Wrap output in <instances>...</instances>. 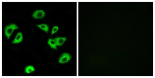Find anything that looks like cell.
<instances>
[{
    "label": "cell",
    "mask_w": 155,
    "mask_h": 78,
    "mask_svg": "<svg viewBox=\"0 0 155 78\" xmlns=\"http://www.w3.org/2000/svg\"><path fill=\"white\" fill-rule=\"evenodd\" d=\"M18 28V27L15 24H10V25L7 26L5 29V32L7 38L9 39L14 30Z\"/></svg>",
    "instance_id": "cell-1"
},
{
    "label": "cell",
    "mask_w": 155,
    "mask_h": 78,
    "mask_svg": "<svg viewBox=\"0 0 155 78\" xmlns=\"http://www.w3.org/2000/svg\"><path fill=\"white\" fill-rule=\"evenodd\" d=\"M71 59V55L68 53H64L62 54L58 60L60 63L63 64L67 62Z\"/></svg>",
    "instance_id": "cell-2"
},
{
    "label": "cell",
    "mask_w": 155,
    "mask_h": 78,
    "mask_svg": "<svg viewBox=\"0 0 155 78\" xmlns=\"http://www.w3.org/2000/svg\"><path fill=\"white\" fill-rule=\"evenodd\" d=\"M45 15V12L43 10H37L34 12L32 15V17L35 18H43L44 17Z\"/></svg>",
    "instance_id": "cell-3"
},
{
    "label": "cell",
    "mask_w": 155,
    "mask_h": 78,
    "mask_svg": "<svg viewBox=\"0 0 155 78\" xmlns=\"http://www.w3.org/2000/svg\"><path fill=\"white\" fill-rule=\"evenodd\" d=\"M23 39V35H22V33H18L16 37L15 38L12 43H13V44L20 43V42H22Z\"/></svg>",
    "instance_id": "cell-4"
},
{
    "label": "cell",
    "mask_w": 155,
    "mask_h": 78,
    "mask_svg": "<svg viewBox=\"0 0 155 78\" xmlns=\"http://www.w3.org/2000/svg\"><path fill=\"white\" fill-rule=\"evenodd\" d=\"M66 37H58L55 39L57 46H61L64 43V42L66 40Z\"/></svg>",
    "instance_id": "cell-5"
},
{
    "label": "cell",
    "mask_w": 155,
    "mask_h": 78,
    "mask_svg": "<svg viewBox=\"0 0 155 78\" xmlns=\"http://www.w3.org/2000/svg\"><path fill=\"white\" fill-rule=\"evenodd\" d=\"M48 44L52 48L57 49V44L55 39H49L48 40Z\"/></svg>",
    "instance_id": "cell-6"
},
{
    "label": "cell",
    "mask_w": 155,
    "mask_h": 78,
    "mask_svg": "<svg viewBox=\"0 0 155 78\" xmlns=\"http://www.w3.org/2000/svg\"><path fill=\"white\" fill-rule=\"evenodd\" d=\"M37 26L41 28V29L48 33L49 31V27L46 24H42L40 25H37Z\"/></svg>",
    "instance_id": "cell-7"
},
{
    "label": "cell",
    "mask_w": 155,
    "mask_h": 78,
    "mask_svg": "<svg viewBox=\"0 0 155 78\" xmlns=\"http://www.w3.org/2000/svg\"><path fill=\"white\" fill-rule=\"evenodd\" d=\"M34 71H35V69L33 66H28L25 68V72L27 73H30Z\"/></svg>",
    "instance_id": "cell-8"
},
{
    "label": "cell",
    "mask_w": 155,
    "mask_h": 78,
    "mask_svg": "<svg viewBox=\"0 0 155 78\" xmlns=\"http://www.w3.org/2000/svg\"><path fill=\"white\" fill-rule=\"evenodd\" d=\"M58 30V27L57 26H55L53 27V30H52V32L51 35L54 34L55 33L57 32V31Z\"/></svg>",
    "instance_id": "cell-9"
}]
</instances>
